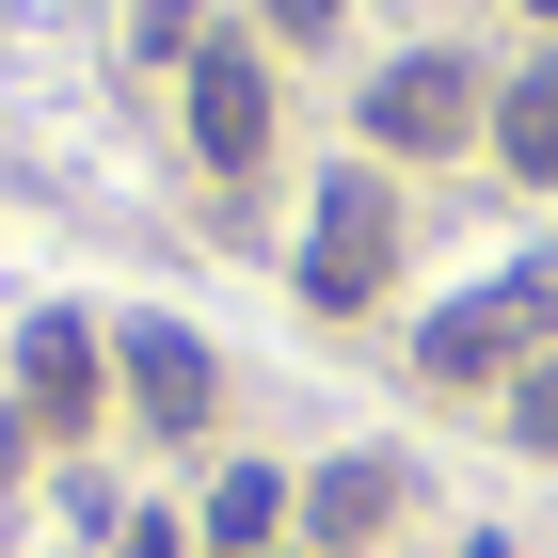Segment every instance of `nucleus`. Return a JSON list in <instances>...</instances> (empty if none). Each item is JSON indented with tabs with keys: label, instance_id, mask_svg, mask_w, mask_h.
<instances>
[{
	"label": "nucleus",
	"instance_id": "f257e3e1",
	"mask_svg": "<svg viewBox=\"0 0 558 558\" xmlns=\"http://www.w3.org/2000/svg\"><path fill=\"white\" fill-rule=\"evenodd\" d=\"M526 336H558V256H526V271H495V288L478 303H447V319H430V384H495V367H511Z\"/></svg>",
	"mask_w": 558,
	"mask_h": 558
},
{
	"label": "nucleus",
	"instance_id": "f03ea898",
	"mask_svg": "<svg viewBox=\"0 0 558 558\" xmlns=\"http://www.w3.org/2000/svg\"><path fill=\"white\" fill-rule=\"evenodd\" d=\"M384 256H399V208H384V175H336V192H319V223H303V303H319V319L384 303Z\"/></svg>",
	"mask_w": 558,
	"mask_h": 558
},
{
	"label": "nucleus",
	"instance_id": "7ed1b4c3",
	"mask_svg": "<svg viewBox=\"0 0 558 558\" xmlns=\"http://www.w3.org/2000/svg\"><path fill=\"white\" fill-rule=\"evenodd\" d=\"M463 129H478V64L463 48H415V64L367 81V144H384V160H447Z\"/></svg>",
	"mask_w": 558,
	"mask_h": 558
},
{
	"label": "nucleus",
	"instance_id": "20e7f679",
	"mask_svg": "<svg viewBox=\"0 0 558 558\" xmlns=\"http://www.w3.org/2000/svg\"><path fill=\"white\" fill-rule=\"evenodd\" d=\"M192 160L208 175H256L271 160V64L256 48H192Z\"/></svg>",
	"mask_w": 558,
	"mask_h": 558
},
{
	"label": "nucleus",
	"instance_id": "39448f33",
	"mask_svg": "<svg viewBox=\"0 0 558 558\" xmlns=\"http://www.w3.org/2000/svg\"><path fill=\"white\" fill-rule=\"evenodd\" d=\"M129 399H144V430H208V399H223V367L175 319H129Z\"/></svg>",
	"mask_w": 558,
	"mask_h": 558
},
{
	"label": "nucleus",
	"instance_id": "423d86ee",
	"mask_svg": "<svg viewBox=\"0 0 558 558\" xmlns=\"http://www.w3.org/2000/svg\"><path fill=\"white\" fill-rule=\"evenodd\" d=\"M384 511H399V463H319V478H303V543H319V558L367 543Z\"/></svg>",
	"mask_w": 558,
	"mask_h": 558
},
{
	"label": "nucleus",
	"instance_id": "0eeeda50",
	"mask_svg": "<svg viewBox=\"0 0 558 558\" xmlns=\"http://www.w3.org/2000/svg\"><path fill=\"white\" fill-rule=\"evenodd\" d=\"M16 384H33V415H48V430H81V415H96V336H81V319H33Z\"/></svg>",
	"mask_w": 558,
	"mask_h": 558
},
{
	"label": "nucleus",
	"instance_id": "6e6552de",
	"mask_svg": "<svg viewBox=\"0 0 558 558\" xmlns=\"http://www.w3.org/2000/svg\"><path fill=\"white\" fill-rule=\"evenodd\" d=\"M271 526H288V478H271V463H240V478L208 495V543H223V558H271Z\"/></svg>",
	"mask_w": 558,
	"mask_h": 558
},
{
	"label": "nucleus",
	"instance_id": "1a4fd4ad",
	"mask_svg": "<svg viewBox=\"0 0 558 558\" xmlns=\"http://www.w3.org/2000/svg\"><path fill=\"white\" fill-rule=\"evenodd\" d=\"M495 160H511V175H558V64H526V81H511V112H495Z\"/></svg>",
	"mask_w": 558,
	"mask_h": 558
},
{
	"label": "nucleus",
	"instance_id": "9d476101",
	"mask_svg": "<svg viewBox=\"0 0 558 558\" xmlns=\"http://www.w3.org/2000/svg\"><path fill=\"white\" fill-rule=\"evenodd\" d=\"M511 430H526V447H558V351H543V367L511 384Z\"/></svg>",
	"mask_w": 558,
	"mask_h": 558
},
{
	"label": "nucleus",
	"instance_id": "9b49d317",
	"mask_svg": "<svg viewBox=\"0 0 558 558\" xmlns=\"http://www.w3.org/2000/svg\"><path fill=\"white\" fill-rule=\"evenodd\" d=\"M112 558H175V526H129V543H112Z\"/></svg>",
	"mask_w": 558,
	"mask_h": 558
},
{
	"label": "nucleus",
	"instance_id": "f8f14e48",
	"mask_svg": "<svg viewBox=\"0 0 558 558\" xmlns=\"http://www.w3.org/2000/svg\"><path fill=\"white\" fill-rule=\"evenodd\" d=\"M271 16H288V33H319V16H336V0H271Z\"/></svg>",
	"mask_w": 558,
	"mask_h": 558
},
{
	"label": "nucleus",
	"instance_id": "ddd939ff",
	"mask_svg": "<svg viewBox=\"0 0 558 558\" xmlns=\"http://www.w3.org/2000/svg\"><path fill=\"white\" fill-rule=\"evenodd\" d=\"M526 16H558V0H526Z\"/></svg>",
	"mask_w": 558,
	"mask_h": 558
}]
</instances>
